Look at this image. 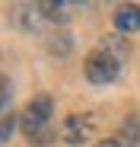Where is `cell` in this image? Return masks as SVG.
<instances>
[{"label": "cell", "mask_w": 140, "mask_h": 147, "mask_svg": "<svg viewBox=\"0 0 140 147\" xmlns=\"http://www.w3.org/2000/svg\"><path fill=\"white\" fill-rule=\"evenodd\" d=\"M127 55H131L127 38H121V35H105V38L86 55V61H83L86 80L96 83V86H108V83H115Z\"/></svg>", "instance_id": "cell-1"}, {"label": "cell", "mask_w": 140, "mask_h": 147, "mask_svg": "<svg viewBox=\"0 0 140 147\" xmlns=\"http://www.w3.org/2000/svg\"><path fill=\"white\" fill-rule=\"evenodd\" d=\"M51 112H54L51 96H35V99H29L26 109H22V115H19V128H22V134L32 141L35 134L48 131V128H51Z\"/></svg>", "instance_id": "cell-2"}, {"label": "cell", "mask_w": 140, "mask_h": 147, "mask_svg": "<svg viewBox=\"0 0 140 147\" xmlns=\"http://www.w3.org/2000/svg\"><path fill=\"white\" fill-rule=\"evenodd\" d=\"M92 131H96L92 115H67L64 118V128H61V138L67 144H83V141L92 138Z\"/></svg>", "instance_id": "cell-3"}, {"label": "cell", "mask_w": 140, "mask_h": 147, "mask_svg": "<svg viewBox=\"0 0 140 147\" xmlns=\"http://www.w3.org/2000/svg\"><path fill=\"white\" fill-rule=\"evenodd\" d=\"M115 29L121 35H134L140 29V7L137 3H121L115 10Z\"/></svg>", "instance_id": "cell-4"}, {"label": "cell", "mask_w": 140, "mask_h": 147, "mask_svg": "<svg viewBox=\"0 0 140 147\" xmlns=\"http://www.w3.org/2000/svg\"><path fill=\"white\" fill-rule=\"evenodd\" d=\"M115 141H118L121 147H137V144H140V112H131V115L124 118V125L118 128Z\"/></svg>", "instance_id": "cell-5"}, {"label": "cell", "mask_w": 140, "mask_h": 147, "mask_svg": "<svg viewBox=\"0 0 140 147\" xmlns=\"http://www.w3.org/2000/svg\"><path fill=\"white\" fill-rule=\"evenodd\" d=\"M70 3H54V0H45V3H38V13L45 19H51V22H67L70 19Z\"/></svg>", "instance_id": "cell-6"}, {"label": "cell", "mask_w": 140, "mask_h": 147, "mask_svg": "<svg viewBox=\"0 0 140 147\" xmlns=\"http://www.w3.org/2000/svg\"><path fill=\"white\" fill-rule=\"evenodd\" d=\"M48 48H51L54 55H67L70 48H73V42H70V35H67V32H61V35H54V38L48 42Z\"/></svg>", "instance_id": "cell-7"}, {"label": "cell", "mask_w": 140, "mask_h": 147, "mask_svg": "<svg viewBox=\"0 0 140 147\" xmlns=\"http://www.w3.org/2000/svg\"><path fill=\"white\" fill-rule=\"evenodd\" d=\"M13 128H16V115H0V144L3 141H10V134H13Z\"/></svg>", "instance_id": "cell-8"}, {"label": "cell", "mask_w": 140, "mask_h": 147, "mask_svg": "<svg viewBox=\"0 0 140 147\" xmlns=\"http://www.w3.org/2000/svg\"><path fill=\"white\" fill-rule=\"evenodd\" d=\"M7 99H10V80H7V77H0V109L7 106Z\"/></svg>", "instance_id": "cell-9"}, {"label": "cell", "mask_w": 140, "mask_h": 147, "mask_svg": "<svg viewBox=\"0 0 140 147\" xmlns=\"http://www.w3.org/2000/svg\"><path fill=\"white\" fill-rule=\"evenodd\" d=\"M92 147H121L115 138H108V141H99V144H92Z\"/></svg>", "instance_id": "cell-10"}]
</instances>
